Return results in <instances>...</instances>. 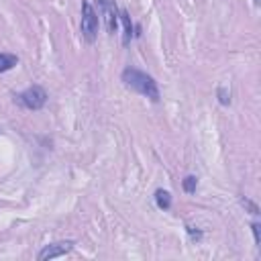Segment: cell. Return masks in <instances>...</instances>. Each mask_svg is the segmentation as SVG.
Listing matches in <instances>:
<instances>
[{
	"instance_id": "cell-12",
	"label": "cell",
	"mask_w": 261,
	"mask_h": 261,
	"mask_svg": "<svg viewBox=\"0 0 261 261\" xmlns=\"http://www.w3.org/2000/svg\"><path fill=\"white\" fill-rule=\"evenodd\" d=\"M186 232H188V237H190V241H192V243H200V241L204 239V232H202L198 226L186 224Z\"/></svg>"
},
{
	"instance_id": "cell-3",
	"label": "cell",
	"mask_w": 261,
	"mask_h": 261,
	"mask_svg": "<svg viewBox=\"0 0 261 261\" xmlns=\"http://www.w3.org/2000/svg\"><path fill=\"white\" fill-rule=\"evenodd\" d=\"M47 92H45V88H41V86H31V88H27V90H22L20 94H16L14 96V102L18 104V106H22V108H27V110H41L45 104H47Z\"/></svg>"
},
{
	"instance_id": "cell-4",
	"label": "cell",
	"mask_w": 261,
	"mask_h": 261,
	"mask_svg": "<svg viewBox=\"0 0 261 261\" xmlns=\"http://www.w3.org/2000/svg\"><path fill=\"white\" fill-rule=\"evenodd\" d=\"M96 6H98L100 16L104 20L106 33L108 35L118 33V14H120V8L116 6V0H96Z\"/></svg>"
},
{
	"instance_id": "cell-13",
	"label": "cell",
	"mask_w": 261,
	"mask_h": 261,
	"mask_svg": "<svg viewBox=\"0 0 261 261\" xmlns=\"http://www.w3.org/2000/svg\"><path fill=\"white\" fill-rule=\"evenodd\" d=\"M251 230H253L255 245H257V247H261V224H259V222H251Z\"/></svg>"
},
{
	"instance_id": "cell-8",
	"label": "cell",
	"mask_w": 261,
	"mask_h": 261,
	"mask_svg": "<svg viewBox=\"0 0 261 261\" xmlns=\"http://www.w3.org/2000/svg\"><path fill=\"white\" fill-rule=\"evenodd\" d=\"M16 65H18V55L6 53V51L0 53V73H6V71H10Z\"/></svg>"
},
{
	"instance_id": "cell-14",
	"label": "cell",
	"mask_w": 261,
	"mask_h": 261,
	"mask_svg": "<svg viewBox=\"0 0 261 261\" xmlns=\"http://www.w3.org/2000/svg\"><path fill=\"white\" fill-rule=\"evenodd\" d=\"M255 4H259V0H255Z\"/></svg>"
},
{
	"instance_id": "cell-7",
	"label": "cell",
	"mask_w": 261,
	"mask_h": 261,
	"mask_svg": "<svg viewBox=\"0 0 261 261\" xmlns=\"http://www.w3.org/2000/svg\"><path fill=\"white\" fill-rule=\"evenodd\" d=\"M153 198H155V204H157L159 210H169L171 208V194L167 190H163V188L155 190Z\"/></svg>"
},
{
	"instance_id": "cell-9",
	"label": "cell",
	"mask_w": 261,
	"mask_h": 261,
	"mask_svg": "<svg viewBox=\"0 0 261 261\" xmlns=\"http://www.w3.org/2000/svg\"><path fill=\"white\" fill-rule=\"evenodd\" d=\"M216 100H218V104L220 106H230V90L226 88V86H218L216 88Z\"/></svg>"
},
{
	"instance_id": "cell-6",
	"label": "cell",
	"mask_w": 261,
	"mask_h": 261,
	"mask_svg": "<svg viewBox=\"0 0 261 261\" xmlns=\"http://www.w3.org/2000/svg\"><path fill=\"white\" fill-rule=\"evenodd\" d=\"M118 20L122 22V45L126 47L133 39H135V24L128 16V10L126 8H120V14H118Z\"/></svg>"
},
{
	"instance_id": "cell-10",
	"label": "cell",
	"mask_w": 261,
	"mask_h": 261,
	"mask_svg": "<svg viewBox=\"0 0 261 261\" xmlns=\"http://www.w3.org/2000/svg\"><path fill=\"white\" fill-rule=\"evenodd\" d=\"M239 202H241V206L249 212V214H253V216H259L261 212H259V206L253 202V200H249L247 196H239Z\"/></svg>"
},
{
	"instance_id": "cell-5",
	"label": "cell",
	"mask_w": 261,
	"mask_h": 261,
	"mask_svg": "<svg viewBox=\"0 0 261 261\" xmlns=\"http://www.w3.org/2000/svg\"><path fill=\"white\" fill-rule=\"evenodd\" d=\"M75 247V241H55V243H49L45 245L39 253H37V259L39 261H47V259H55V257H63L67 253H71Z\"/></svg>"
},
{
	"instance_id": "cell-1",
	"label": "cell",
	"mask_w": 261,
	"mask_h": 261,
	"mask_svg": "<svg viewBox=\"0 0 261 261\" xmlns=\"http://www.w3.org/2000/svg\"><path fill=\"white\" fill-rule=\"evenodd\" d=\"M120 80L126 88L135 90L137 94L149 98L151 102H159L161 100V94H159V86L155 82L153 75L137 69V67H124L122 73H120Z\"/></svg>"
},
{
	"instance_id": "cell-11",
	"label": "cell",
	"mask_w": 261,
	"mask_h": 261,
	"mask_svg": "<svg viewBox=\"0 0 261 261\" xmlns=\"http://www.w3.org/2000/svg\"><path fill=\"white\" fill-rule=\"evenodd\" d=\"M181 188H184L186 194H194L196 188H198V177H196V175H186V177L181 179Z\"/></svg>"
},
{
	"instance_id": "cell-2",
	"label": "cell",
	"mask_w": 261,
	"mask_h": 261,
	"mask_svg": "<svg viewBox=\"0 0 261 261\" xmlns=\"http://www.w3.org/2000/svg\"><path fill=\"white\" fill-rule=\"evenodd\" d=\"M80 33L82 39L92 45L98 39V12L88 0H82V22H80Z\"/></svg>"
}]
</instances>
